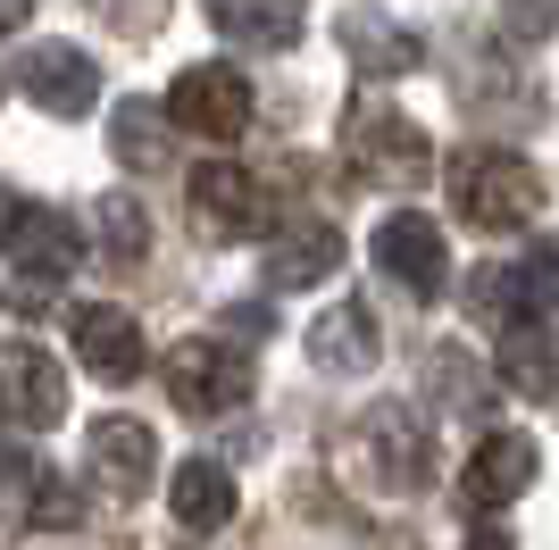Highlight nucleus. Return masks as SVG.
<instances>
[{
    "instance_id": "nucleus-24",
    "label": "nucleus",
    "mask_w": 559,
    "mask_h": 550,
    "mask_svg": "<svg viewBox=\"0 0 559 550\" xmlns=\"http://www.w3.org/2000/svg\"><path fill=\"white\" fill-rule=\"evenodd\" d=\"M34 517H43V526H75V517H84V501H75V483H34Z\"/></svg>"
},
{
    "instance_id": "nucleus-12",
    "label": "nucleus",
    "mask_w": 559,
    "mask_h": 550,
    "mask_svg": "<svg viewBox=\"0 0 559 550\" xmlns=\"http://www.w3.org/2000/svg\"><path fill=\"white\" fill-rule=\"evenodd\" d=\"M551 292H559V242H535L526 259H501V267L476 284V309H485L492 325H535Z\"/></svg>"
},
{
    "instance_id": "nucleus-11",
    "label": "nucleus",
    "mask_w": 559,
    "mask_h": 550,
    "mask_svg": "<svg viewBox=\"0 0 559 550\" xmlns=\"http://www.w3.org/2000/svg\"><path fill=\"white\" fill-rule=\"evenodd\" d=\"M535 476H543V451L526 434H485L476 458L460 467V501L476 509V517H492V509H510L518 492H535Z\"/></svg>"
},
{
    "instance_id": "nucleus-23",
    "label": "nucleus",
    "mask_w": 559,
    "mask_h": 550,
    "mask_svg": "<svg viewBox=\"0 0 559 550\" xmlns=\"http://www.w3.org/2000/svg\"><path fill=\"white\" fill-rule=\"evenodd\" d=\"M93 226H100V242H109L117 259H142V251H151V226H142V208L126 201V192H100Z\"/></svg>"
},
{
    "instance_id": "nucleus-20",
    "label": "nucleus",
    "mask_w": 559,
    "mask_h": 550,
    "mask_svg": "<svg viewBox=\"0 0 559 550\" xmlns=\"http://www.w3.org/2000/svg\"><path fill=\"white\" fill-rule=\"evenodd\" d=\"M501 375L526 400H559V367H551V325H501Z\"/></svg>"
},
{
    "instance_id": "nucleus-9",
    "label": "nucleus",
    "mask_w": 559,
    "mask_h": 550,
    "mask_svg": "<svg viewBox=\"0 0 559 550\" xmlns=\"http://www.w3.org/2000/svg\"><path fill=\"white\" fill-rule=\"evenodd\" d=\"M68 334H75V359L93 367L100 384H134L142 367H151L142 318H134V309H117V300H84V309L68 318Z\"/></svg>"
},
{
    "instance_id": "nucleus-2",
    "label": "nucleus",
    "mask_w": 559,
    "mask_h": 550,
    "mask_svg": "<svg viewBox=\"0 0 559 550\" xmlns=\"http://www.w3.org/2000/svg\"><path fill=\"white\" fill-rule=\"evenodd\" d=\"M350 458H359V476H368L376 492H393V501H409V492L435 483V442H426V417L409 409V400H376V409H359V426H350Z\"/></svg>"
},
{
    "instance_id": "nucleus-15",
    "label": "nucleus",
    "mask_w": 559,
    "mask_h": 550,
    "mask_svg": "<svg viewBox=\"0 0 559 550\" xmlns=\"http://www.w3.org/2000/svg\"><path fill=\"white\" fill-rule=\"evenodd\" d=\"M334 267H343V234H334L326 217H301V226H284L276 242H267V284H276V292L326 284Z\"/></svg>"
},
{
    "instance_id": "nucleus-6",
    "label": "nucleus",
    "mask_w": 559,
    "mask_h": 550,
    "mask_svg": "<svg viewBox=\"0 0 559 550\" xmlns=\"http://www.w3.org/2000/svg\"><path fill=\"white\" fill-rule=\"evenodd\" d=\"M167 117H176L185 134H210V142L251 134V75L226 68V59H201V68L176 75V92H167Z\"/></svg>"
},
{
    "instance_id": "nucleus-1",
    "label": "nucleus",
    "mask_w": 559,
    "mask_h": 550,
    "mask_svg": "<svg viewBox=\"0 0 559 550\" xmlns=\"http://www.w3.org/2000/svg\"><path fill=\"white\" fill-rule=\"evenodd\" d=\"M451 208L476 234H518L543 217V176L518 151H460L451 159Z\"/></svg>"
},
{
    "instance_id": "nucleus-22",
    "label": "nucleus",
    "mask_w": 559,
    "mask_h": 550,
    "mask_svg": "<svg viewBox=\"0 0 559 550\" xmlns=\"http://www.w3.org/2000/svg\"><path fill=\"white\" fill-rule=\"evenodd\" d=\"M426 384H435V400L443 409H485V367L467 359V350H426Z\"/></svg>"
},
{
    "instance_id": "nucleus-10",
    "label": "nucleus",
    "mask_w": 559,
    "mask_h": 550,
    "mask_svg": "<svg viewBox=\"0 0 559 550\" xmlns=\"http://www.w3.org/2000/svg\"><path fill=\"white\" fill-rule=\"evenodd\" d=\"M376 267L393 275L401 292L435 300V292L451 284V259H443V226H435V217H418V208H401V217H384V226H376Z\"/></svg>"
},
{
    "instance_id": "nucleus-25",
    "label": "nucleus",
    "mask_w": 559,
    "mask_h": 550,
    "mask_svg": "<svg viewBox=\"0 0 559 550\" xmlns=\"http://www.w3.org/2000/svg\"><path fill=\"white\" fill-rule=\"evenodd\" d=\"M467 550H510V534H501V526H476V542H467Z\"/></svg>"
},
{
    "instance_id": "nucleus-16",
    "label": "nucleus",
    "mask_w": 559,
    "mask_h": 550,
    "mask_svg": "<svg viewBox=\"0 0 559 550\" xmlns=\"http://www.w3.org/2000/svg\"><path fill=\"white\" fill-rule=\"evenodd\" d=\"M167 509H176V526H185L192 542H210V534L234 526V476L217 458H185L176 483H167Z\"/></svg>"
},
{
    "instance_id": "nucleus-7",
    "label": "nucleus",
    "mask_w": 559,
    "mask_h": 550,
    "mask_svg": "<svg viewBox=\"0 0 559 550\" xmlns=\"http://www.w3.org/2000/svg\"><path fill=\"white\" fill-rule=\"evenodd\" d=\"M0 417L17 434H50L68 417V367L43 343H0Z\"/></svg>"
},
{
    "instance_id": "nucleus-19",
    "label": "nucleus",
    "mask_w": 559,
    "mask_h": 550,
    "mask_svg": "<svg viewBox=\"0 0 559 550\" xmlns=\"http://www.w3.org/2000/svg\"><path fill=\"white\" fill-rule=\"evenodd\" d=\"M109 151H117V167H134V176H167V167H176V134H167V109H151V100H117Z\"/></svg>"
},
{
    "instance_id": "nucleus-8",
    "label": "nucleus",
    "mask_w": 559,
    "mask_h": 550,
    "mask_svg": "<svg viewBox=\"0 0 559 550\" xmlns=\"http://www.w3.org/2000/svg\"><path fill=\"white\" fill-rule=\"evenodd\" d=\"M192 217H201V234H217V242H251V234H267V183L251 176V167H226L210 159L201 176H192Z\"/></svg>"
},
{
    "instance_id": "nucleus-21",
    "label": "nucleus",
    "mask_w": 559,
    "mask_h": 550,
    "mask_svg": "<svg viewBox=\"0 0 559 550\" xmlns=\"http://www.w3.org/2000/svg\"><path fill=\"white\" fill-rule=\"evenodd\" d=\"M210 25L226 43H251V50H293L309 34L301 9H210Z\"/></svg>"
},
{
    "instance_id": "nucleus-17",
    "label": "nucleus",
    "mask_w": 559,
    "mask_h": 550,
    "mask_svg": "<svg viewBox=\"0 0 559 550\" xmlns=\"http://www.w3.org/2000/svg\"><path fill=\"white\" fill-rule=\"evenodd\" d=\"M376 350H384V334L368 325V309H359V300H334L326 318L309 325V359L326 367V375H368Z\"/></svg>"
},
{
    "instance_id": "nucleus-5",
    "label": "nucleus",
    "mask_w": 559,
    "mask_h": 550,
    "mask_svg": "<svg viewBox=\"0 0 559 550\" xmlns=\"http://www.w3.org/2000/svg\"><path fill=\"white\" fill-rule=\"evenodd\" d=\"M0 251L17 259L34 284H68V275L84 267V234H75V217H59V208H43V201H17V192L0 183Z\"/></svg>"
},
{
    "instance_id": "nucleus-3",
    "label": "nucleus",
    "mask_w": 559,
    "mask_h": 550,
    "mask_svg": "<svg viewBox=\"0 0 559 550\" xmlns=\"http://www.w3.org/2000/svg\"><path fill=\"white\" fill-rule=\"evenodd\" d=\"M343 159H350L359 183H418L426 167H435V151H426L418 117H401V109H384L376 92H359L350 117H343Z\"/></svg>"
},
{
    "instance_id": "nucleus-18",
    "label": "nucleus",
    "mask_w": 559,
    "mask_h": 550,
    "mask_svg": "<svg viewBox=\"0 0 559 550\" xmlns=\"http://www.w3.org/2000/svg\"><path fill=\"white\" fill-rule=\"evenodd\" d=\"M343 43L359 50V68H368V75H409L426 59L418 34H409L401 17H384V9H343Z\"/></svg>"
},
{
    "instance_id": "nucleus-13",
    "label": "nucleus",
    "mask_w": 559,
    "mask_h": 550,
    "mask_svg": "<svg viewBox=\"0 0 559 550\" xmlns=\"http://www.w3.org/2000/svg\"><path fill=\"white\" fill-rule=\"evenodd\" d=\"M25 100L43 117H93V100H100V68L84 59L75 43H43V50H25Z\"/></svg>"
},
{
    "instance_id": "nucleus-4",
    "label": "nucleus",
    "mask_w": 559,
    "mask_h": 550,
    "mask_svg": "<svg viewBox=\"0 0 559 550\" xmlns=\"http://www.w3.org/2000/svg\"><path fill=\"white\" fill-rule=\"evenodd\" d=\"M167 400L185 417H226L251 400V350H234L226 334H192L167 350Z\"/></svg>"
},
{
    "instance_id": "nucleus-26",
    "label": "nucleus",
    "mask_w": 559,
    "mask_h": 550,
    "mask_svg": "<svg viewBox=\"0 0 559 550\" xmlns=\"http://www.w3.org/2000/svg\"><path fill=\"white\" fill-rule=\"evenodd\" d=\"M0 34H25V9H0Z\"/></svg>"
},
{
    "instance_id": "nucleus-14",
    "label": "nucleus",
    "mask_w": 559,
    "mask_h": 550,
    "mask_svg": "<svg viewBox=\"0 0 559 550\" xmlns=\"http://www.w3.org/2000/svg\"><path fill=\"white\" fill-rule=\"evenodd\" d=\"M84 451H93V483L117 492V509L151 492V458H159V442H151L142 417H93V442H84Z\"/></svg>"
}]
</instances>
